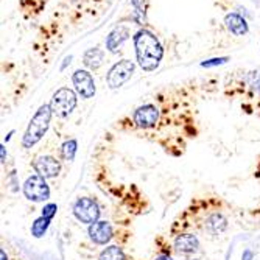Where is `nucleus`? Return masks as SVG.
I'll list each match as a JSON object with an SVG mask.
<instances>
[{
  "instance_id": "a211bd4d",
  "label": "nucleus",
  "mask_w": 260,
  "mask_h": 260,
  "mask_svg": "<svg viewBox=\"0 0 260 260\" xmlns=\"http://www.w3.org/2000/svg\"><path fill=\"white\" fill-rule=\"evenodd\" d=\"M50 221L52 220H49V218H45V217H39V218H36L35 220V223L31 224V235L35 239H41L42 235L47 232V229H49V226H50Z\"/></svg>"
},
{
  "instance_id": "f3484780",
  "label": "nucleus",
  "mask_w": 260,
  "mask_h": 260,
  "mask_svg": "<svg viewBox=\"0 0 260 260\" xmlns=\"http://www.w3.org/2000/svg\"><path fill=\"white\" fill-rule=\"evenodd\" d=\"M99 260H126V255L123 252V249L120 246H108L100 252Z\"/></svg>"
},
{
  "instance_id": "412c9836",
  "label": "nucleus",
  "mask_w": 260,
  "mask_h": 260,
  "mask_svg": "<svg viewBox=\"0 0 260 260\" xmlns=\"http://www.w3.org/2000/svg\"><path fill=\"white\" fill-rule=\"evenodd\" d=\"M229 58L228 56H223V58H212V59H207V61H203L201 62V67H217V66H221L224 62H228Z\"/></svg>"
},
{
  "instance_id": "2eb2a0df",
  "label": "nucleus",
  "mask_w": 260,
  "mask_h": 260,
  "mask_svg": "<svg viewBox=\"0 0 260 260\" xmlns=\"http://www.w3.org/2000/svg\"><path fill=\"white\" fill-rule=\"evenodd\" d=\"M84 64L92 69V70H97L102 62H103V50L99 49V47H95V49H89L86 53H84Z\"/></svg>"
},
{
  "instance_id": "f257e3e1",
  "label": "nucleus",
  "mask_w": 260,
  "mask_h": 260,
  "mask_svg": "<svg viewBox=\"0 0 260 260\" xmlns=\"http://www.w3.org/2000/svg\"><path fill=\"white\" fill-rule=\"evenodd\" d=\"M134 47L137 62L145 72H153V70L159 67L164 56V49L156 35L145 28L139 30L134 35Z\"/></svg>"
},
{
  "instance_id": "423d86ee",
  "label": "nucleus",
  "mask_w": 260,
  "mask_h": 260,
  "mask_svg": "<svg viewBox=\"0 0 260 260\" xmlns=\"http://www.w3.org/2000/svg\"><path fill=\"white\" fill-rule=\"evenodd\" d=\"M134 69H136V64L129 59H122L119 61L117 64H114L109 70V74H108V86L111 89H119L122 87L129 78L131 75L134 74Z\"/></svg>"
},
{
  "instance_id": "b1692460",
  "label": "nucleus",
  "mask_w": 260,
  "mask_h": 260,
  "mask_svg": "<svg viewBox=\"0 0 260 260\" xmlns=\"http://www.w3.org/2000/svg\"><path fill=\"white\" fill-rule=\"evenodd\" d=\"M0 151H2V164H5V162H7V150H5L4 145L0 147Z\"/></svg>"
},
{
  "instance_id": "9b49d317",
  "label": "nucleus",
  "mask_w": 260,
  "mask_h": 260,
  "mask_svg": "<svg viewBox=\"0 0 260 260\" xmlns=\"http://www.w3.org/2000/svg\"><path fill=\"white\" fill-rule=\"evenodd\" d=\"M173 246L178 252L181 254H193L200 249V240L195 234H179L176 235V239L173 242Z\"/></svg>"
},
{
  "instance_id": "f8f14e48",
  "label": "nucleus",
  "mask_w": 260,
  "mask_h": 260,
  "mask_svg": "<svg viewBox=\"0 0 260 260\" xmlns=\"http://www.w3.org/2000/svg\"><path fill=\"white\" fill-rule=\"evenodd\" d=\"M129 38V30H128V27H125V25H119V27H115L111 33H109V36H108V39H106V49L109 50V52H117L119 50V47L126 41Z\"/></svg>"
},
{
  "instance_id": "7ed1b4c3",
  "label": "nucleus",
  "mask_w": 260,
  "mask_h": 260,
  "mask_svg": "<svg viewBox=\"0 0 260 260\" xmlns=\"http://www.w3.org/2000/svg\"><path fill=\"white\" fill-rule=\"evenodd\" d=\"M50 108L55 115L61 117V119H66V117H69L77 108V93L69 87L58 89L52 97Z\"/></svg>"
},
{
  "instance_id": "9d476101",
  "label": "nucleus",
  "mask_w": 260,
  "mask_h": 260,
  "mask_svg": "<svg viewBox=\"0 0 260 260\" xmlns=\"http://www.w3.org/2000/svg\"><path fill=\"white\" fill-rule=\"evenodd\" d=\"M87 234H89V239L95 245H108L114 237L111 223L105 220H99L93 224H90L87 229Z\"/></svg>"
},
{
  "instance_id": "bb28decb",
  "label": "nucleus",
  "mask_w": 260,
  "mask_h": 260,
  "mask_svg": "<svg viewBox=\"0 0 260 260\" xmlns=\"http://www.w3.org/2000/svg\"><path fill=\"white\" fill-rule=\"evenodd\" d=\"M13 134H14V131H10V133H8V136L5 137V142H8V140L11 139V136H13Z\"/></svg>"
},
{
  "instance_id": "cd10ccee",
  "label": "nucleus",
  "mask_w": 260,
  "mask_h": 260,
  "mask_svg": "<svg viewBox=\"0 0 260 260\" xmlns=\"http://www.w3.org/2000/svg\"><path fill=\"white\" fill-rule=\"evenodd\" d=\"M258 93H260V86H258Z\"/></svg>"
},
{
  "instance_id": "4468645a",
  "label": "nucleus",
  "mask_w": 260,
  "mask_h": 260,
  "mask_svg": "<svg viewBox=\"0 0 260 260\" xmlns=\"http://www.w3.org/2000/svg\"><path fill=\"white\" fill-rule=\"evenodd\" d=\"M226 228H228V220L224 218V215L218 214V212H217V214L209 215L207 220H206V229H207V232L214 234V235H218V234L224 232Z\"/></svg>"
},
{
  "instance_id": "a878e982",
  "label": "nucleus",
  "mask_w": 260,
  "mask_h": 260,
  "mask_svg": "<svg viewBox=\"0 0 260 260\" xmlns=\"http://www.w3.org/2000/svg\"><path fill=\"white\" fill-rule=\"evenodd\" d=\"M0 254H2V260H8V255H7L5 249H2V251H0Z\"/></svg>"
},
{
  "instance_id": "39448f33",
  "label": "nucleus",
  "mask_w": 260,
  "mask_h": 260,
  "mask_svg": "<svg viewBox=\"0 0 260 260\" xmlns=\"http://www.w3.org/2000/svg\"><path fill=\"white\" fill-rule=\"evenodd\" d=\"M100 206L95 200H92L89 197L78 198L74 204V215L78 221L84 224H93L95 221L100 220Z\"/></svg>"
},
{
  "instance_id": "393cba45",
  "label": "nucleus",
  "mask_w": 260,
  "mask_h": 260,
  "mask_svg": "<svg viewBox=\"0 0 260 260\" xmlns=\"http://www.w3.org/2000/svg\"><path fill=\"white\" fill-rule=\"evenodd\" d=\"M70 59H72V56H67V58L64 59V64L61 66V70H64V69H66V66H67V64H70Z\"/></svg>"
},
{
  "instance_id": "1a4fd4ad",
  "label": "nucleus",
  "mask_w": 260,
  "mask_h": 260,
  "mask_svg": "<svg viewBox=\"0 0 260 260\" xmlns=\"http://www.w3.org/2000/svg\"><path fill=\"white\" fill-rule=\"evenodd\" d=\"M72 81H74V86H75V90L78 95H81V99L87 100V99H92L95 95V81H93V77L87 72V70H77L72 77Z\"/></svg>"
},
{
  "instance_id": "4be33fe9",
  "label": "nucleus",
  "mask_w": 260,
  "mask_h": 260,
  "mask_svg": "<svg viewBox=\"0 0 260 260\" xmlns=\"http://www.w3.org/2000/svg\"><path fill=\"white\" fill-rule=\"evenodd\" d=\"M243 260H251L252 258V252L249 251V249H246L245 252H243V257H242Z\"/></svg>"
},
{
  "instance_id": "dca6fc26",
  "label": "nucleus",
  "mask_w": 260,
  "mask_h": 260,
  "mask_svg": "<svg viewBox=\"0 0 260 260\" xmlns=\"http://www.w3.org/2000/svg\"><path fill=\"white\" fill-rule=\"evenodd\" d=\"M78 150V142L75 139H69L61 145V157L67 162H72L75 159Z\"/></svg>"
},
{
  "instance_id": "6e6552de",
  "label": "nucleus",
  "mask_w": 260,
  "mask_h": 260,
  "mask_svg": "<svg viewBox=\"0 0 260 260\" xmlns=\"http://www.w3.org/2000/svg\"><path fill=\"white\" fill-rule=\"evenodd\" d=\"M33 169H35L36 175H39L45 179H52L59 175L61 162L53 156H39L33 162Z\"/></svg>"
},
{
  "instance_id": "ddd939ff",
  "label": "nucleus",
  "mask_w": 260,
  "mask_h": 260,
  "mask_svg": "<svg viewBox=\"0 0 260 260\" xmlns=\"http://www.w3.org/2000/svg\"><path fill=\"white\" fill-rule=\"evenodd\" d=\"M224 23H226V28H228L232 35H235V36H243V35H246L248 30H249L246 20H245L240 14H237V13H229V14H226Z\"/></svg>"
},
{
  "instance_id": "6ab92c4d",
  "label": "nucleus",
  "mask_w": 260,
  "mask_h": 260,
  "mask_svg": "<svg viewBox=\"0 0 260 260\" xmlns=\"http://www.w3.org/2000/svg\"><path fill=\"white\" fill-rule=\"evenodd\" d=\"M131 5L134 8V20L139 25H144L145 22V5L144 0H131Z\"/></svg>"
},
{
  "instance_id": "20e7f679",
  "label": "nucleus",
  "mask_w": 260,
  "mask_h": 260,
  "mask_svg": "<svg viewBox=\"0 0 260 260\" xmlns=\"http://www.w3.org/2000/svg\"><path fill=\"white\" fill-rule=\"evenodd\" d=\"M23 195L28 201L33 203H44L50 198V187L47 184L45 178L39 175H31L27 178V181L23 182Z\"/></svg>"
},
{
  "instance_id": "f03ea898",
  "label": "nucleus",
  "mask_w": 260,
  "mask_h": 260,
  "mask_svg": "<svg viewBox=\"0 0 260 260\" xmlns=\"http://www.w3.org/2000/svg\"><path fill=\"white\" fill-rule=\"evenodd\" d=\"M52 115H53V111H52L50 105H42L36 111L33 119L28 123L25 134H23V139H22L23 148H33L38 142L45 136L47 129H49V126H50Z\"/></svg>"
},
{
  "instance_id": "5701e85b",
  "label": "nucleus",
  "mask_w": 260,
  "mask_h": 260,
  "mask_svg": "<svg viewBox=\"0 0 260 260\" xmlns=\"http://www.w3.org/2000/svg\"><path fill=\"white\" fill-rule=\"evenodd\" d=\"M154 260H173L170 255H167V254H160V255H157Z\"/></svg>"
},
{
  "instance_id": "aec40b11",
  "label": "nucleus",
  "mask_w": 260,
  "mask_h": 260,
  "mask_svg": "<svg viewBox=\"0 0 260 260\" xmlns=\"http://www.w3.org/2000/svg\"><path fill=\"white\" fill-rule=\"evenodd\" d=\"M56 212H58V206L55 203H49V204L44 206L41 215L45 217V218H49V220H53V217L56 215Z\"/></svg>"
},
{
  "instance_id": "0eeeda50",
  "label": "nucleus",
  "mask_w": 260,
  "mask_h": 260,
  "mask_svg": "<svg viewBox=\"0 0 260 260\" xmlns=\"http://www.w3.org/2000/svg\"><path fill=\"white\" fill-rule=\"evenodd\" d=\"M133 120L137 128L142 129L154 128L159 122V109L154 105H144L134 111Z\"/></svg>"
}]
</instances>
